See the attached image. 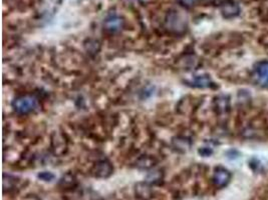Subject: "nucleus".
<instances>
[{"label":"nucleus","instance_id":"nucleus-14","mask_svg":"<svg viewBox=\"0 0 268 200\" xmlns=\"http://www.w3.org/2000/svg\"><path fill=\"white\" fill-rule=\"evenodd\" d=\"M182 3L186 4V5H192L193 3L196 2V0H181Z\"/></svg>","mask_w":268,"mask_h":200},{"label":"nucleus","instance_id":"nucleus-1","mask_svg":"<svg viewBox=\"0 0 268 200\" xmlns=\"http://www.w3.org/2000/svg\"><path fill=\"white\" fill-rule=\"evenodd\" d=\"M38 99L32 95H21L12 102L13 109L19 114H28L38 108Z\"/></svg>","mask_w":268,"mask_h":200},{"label":"nucleus","instance_id":"nucleus-8","mask_svg":"<svg viewBox=\"0 0 268 200\" xmlns=\"http://www.w3.org/2000/svg\"><path fill=\"white\" fill-rule=\"evenodd\" d=\"M136 193L138 197L142 198L143 200H148L152 197L153 191L151 186L146 182H141L136 185Z\"/></svg>","mask_w":268,"mask_h":200},{"label":"nucleus","instance_id":"nucleus-5","mask_svg":"<svg viewBox=\"0 0 268 200\" xmlns=\"http://www.w3.org/2000/svg\"><path fill=\"white\" fill-rule=\"evenodd\" d=\"M231 179V173L223 168V167H218L216 168L214 174H213V183L216 187L222 188L225 187Z\"/></svg>","mask_w":268,"mask_h":200},{"label":"nucleus","instance_id":"nucleus-11","mask_svg":"<svg viewBox=\"0 0 268 200\" xmlns=\"http://www.w3.org/2000/svg\"><path fill=\"white\" fill-rule=\"evenodd\" d=\"M173 143H174L176 149L181 150V151H186L190 147V141L187 138H179L178 137L173 141Z\"/></svg>","mask_w":268,"mask_h":200},{"label":"nucleus","instance_id":"nucleus-12","mask_svg":"<svg viewBox=\"0 0 268 200\" xmlns=\"http://www.w3.org/2000/svg\"><path fill=\"white\" fill-rule=\"evenodd\" d=\"M39 178L44 180V181H51L54 179V175L51 172L48 171H44L39 174Z\"/></svg>","mask_w":268,"mask_h":200},{"label":"nucleus","instance_id":"nucleus-10","mask_svg":"<svg viewBox=\"0 0 268 200\" xmlns=\"http://www.w3.org/2000/svg\"><path fill=\"white\" fill-rule=\"evenodd\" d=\"M215 104L219 112H225L229 108V98L227 96H219L216 99Z\"/></svg>","mask_w":268,"mask_h":200},{"label":"nucleus","instance_id":"nucleus-2","mask_svg":"<svg viewBox=\"0 0 268 200\" xmlns=\"http://www.w3.org/2000/svg\"><path fill=\"white\" fill-rule=\"evenodd\" d=\"M114 167L111 162L107 160H100L94 164L91 173L96 178H108L113 174Z\"/></svg>","mask_w":268,"mask_h":200},{"label":"nucleus","instance_id":"nucleus-9","mask_svg":"<svg viewBox=\"0 0 268 200\" xmlns=\"http://www.w3.org/2000/svg\"><path fill=\"white\" fill-rule=\"evenodd\" d=\"M222 13H223L224 17L231 18V17L236 16L239 13V8L237 5H235L234 3H227L223 6Z\"/></svg>","mask_w":268,"mask_h":200},{"label":"nucleus","instance_id":"nucleus-6","mask_svg":"<svg viewBox=\"0 0 268 200\" xmlns=\"http://www.w3.org/2000/svg\"><path fill=\"white\" fill-rule=\"evenodd\" d=\"M185 83L196 88H208L213 85V81L209 75H196L191 79L185 80Z\"/></svg>","mask_w":268,"mask_h":200},{"label":"nucleus","instance_id":"nucleus-13","mask_svg":"<svg viewBox=\"0 0 268 200\" xmlns=\"http://www.w3.org/2000/svg\"><path fill=\"white\" fill-rule=\"evenodd\" d=\"M199 153L201 155H203V156H209L211 153H212V150L211 149H208V148H201L199 150Z\"/></svg>","mask_w":268,"mask_h":200},{"label":"nucleus","instance_id":"nucleus-3","mask_svg":"<svg viewBox=\"0 0 268 200\" xmlns=\"http://www.w3.org/2000/svg\"><path fill=\"white\" fill-rule=\"evenodd\" d=\"M254 77L261 86L268 87V60L260 61L255 65Z\"/></svg>","mask_w":268,"mask_h":200},{"label":"nucleus","instance_id":"nucleus-7","mask_svg":"<svg viewBox=\"0 0 268 200\" xmlns=\"http://www.w3.org/2000/svg\"><path fill=\"white\" fill-rule=\"evenodd\" d=\"M104 26L108 31H110L112 33L119 32L124 26V20L121 17H119L118 15H110L105 20Z\"/></svg>","mask_w":268,"mask_h":200},{"label":"nucleus","instance_id":"nucleus-4","mask_svg":"<svg viewBox=\"0 0 268 200\" xmlns=\"http://www.w3.org/2000/svg\"><path fill=\"white\" fill-rule=\"evenodd\" d=\"M166 26L171 31L180 32L183 31L185 28V21L182 19L179 13L171 12L170 14H168V16H167Z\"/></svg>","mask_w":268,"mask_h":200}]
</instances>
